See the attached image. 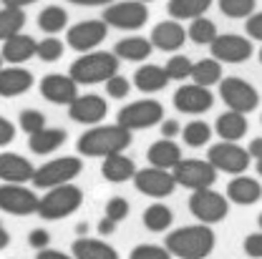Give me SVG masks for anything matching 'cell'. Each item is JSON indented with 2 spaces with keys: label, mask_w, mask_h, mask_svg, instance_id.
I'll return each instance as SVG.
<instances>
[{
  "label": "cell",
  "mask_w": 262,
  "mask_h": 259,
  "mask_svg": "<svg viewBox=\"0 0 262 259\" xmlns=\"http://www.w3.org/2000/svg\"><path fill=\"white\" fill-rule=\"evenodd\" d=\"M146 20H149V8L146 3L139 0H114L103 10V23L119 31H139L146 26Z\"/></svg>",
  "instance_id": "8992f818"
},
{
  "label": "cell",
  "mask_w": 262,
  "mask_h": 259,
  "mask_svg": "<svg viewBox=\"0 0 262 259\" xmlns=\"http://www.w3.org/2000/svg\"><path fill=\"white\" fill-rule=\"evenodd\" d=\"M260 229H262V214H260Z\"/></svg>",
  "instance_id": "6125c7cd"
},
{
  "label": "cell",
  "mask_w": 262,
  "mask_h": 259,
  "mask_svg": "<svg viewBox=\"0 0 262 259\" xmlns=\"http://www.w3.org/2000/svg\"><path fill=\"white\" fill-rule=\"evenodd\" d=\"M101 174H103V179H106V181H111V184H124V181L134 179L136 166H134V161H131L129 156H124V151H121V154L103 156Z\"/></svg>",
  "instance_id": "cb8c5ba5"
},
{
  "label": "cell",
  "mask_w": 262,
  "mask_h": 259,
  "mask_svg": "<svg viewBox=\"0 0 262 259\" xmlns=\"http://www.w3.org/2000/svg\"><path fill=\"white\" fill-rule=\"evenodd\" d=\"M164 70H166L169 81H187L192 73V61L187 56H171L164 65Z\"/></svg>",
  "instance_id": "f35d334b"
},
{
  "label": "cell",
  "mask_w": 262,
  "mask_h": 259,
  "mask_svg": "<svg viewBox=\"0 0 262 259\" xmlns=\"http://www.w3.org/2000/svg\"><path fill=\"white\" fill-rule=\"evenodd\" d=\"M108 113V103L96 93H86V96H76L68 103V116L76 121V124H83V126H96L106 119Z\"/></svg>",
  "instance_id": "2e32d148"
},
{
  "label": "cell",
  "mask_w": 262,
  "mask_h": 259,
  "mask_svg": "<svg viewBox=\"0 0 262 259\" xmlns=\"http://www.w3.org/2000/svg\"><path fill=\"white\" fill-rule=\"evenodd\" d=\"M68 3L83 5V8H96V5H108V3H114V0H68Z\"/></svg>",
  "instance_id": "db71d44e"
},
{
  "label": "cell",
  "mask_w": 262,
  "mask_h": 259,
  "mask_svg": "<svg viewBox=\"0 0 262 259\" xmlns=\"http://www.w3.org/2000/svg\"><path fill=\"white\" fill-rule=\"evenodd\" d=\"M0 68H3V56H0Z\"/></svg>",
  "instance_id": "91938a15"
},
{
  "label": "cell",
  "mask_w": 262,
  "mask_h": 259,
  "mask_svg": "<svg viewBox=\"0 0 262 259\" xmlns=\"http://www.w3.org/2000/svg\"><path fill=\"white\" fill-rule=\"evenodd\" d=\"M8 244H10V234H8V229L0 224V249H5Z\"/></svg>",
  "instance_id": "9f6ffc18"
},
{
  "label": "cell",
  "mask_w": 262,
  "mask_h": 259,
  "mask_svg": "<svg viewBox=\"0 0 262 259\" xmlns=\"http://www.w3.org/2000/svg\"><path fill=\"white\" fill-rule=\"evenodd\" d=\"M26 26V13L23 8H0V40H8L10 35L23 31Z\"/></svg>",
  "instance_id": "836d02e7"
},
{
  "label": "cell",
  "mask_w": 262,
  "mask_h": 259,
  "mask_svg": "<svg viewBox=\"0 0 262 259\" xmlns=\"http://www.w3.org/2000/svg\"><path fill=\"white\" fill-rule=\"evenodd\" d=\"M220 10L227 18H247L255 13V0H220Z\"/></svg>",
  "instance_id": "ab89813d"
},
{
  "label": "cell",
  "mask_w": 262,
  "mask_h": 259,
  "mask_svg": "<svg viewBox=\"0 0 262 259\" xmlns=\"http://www.w3.org/2000/svg\"><path fill=\"white\" fill-rule=\"evenodd\" d=\"M189 211L199 219V224H220L229 211V201L227 196L217 194L212 186L209 189H199V192H192L189 196Z\"/></svg>",
  "instance_id": "9c48e42d"
},
{
  "label": "cell",
  "mask_w": 262,
  "mask_h": 259,
  "mask_svg": "<svg viewBox=\"0 0 262 259\" xmlns=\"http://www.w3.org/2000/svg\"><path fill=\"white\" fill-rule=\"evenodd\" d=\"M73 259H119V252L103 242V239H91V237H81L73 242L71 247Z\"/></svg>",
  "instance_id": "d4e9b609"
},
{
  "label": "cell",
  "mask_w": 262,
  "mask_h": 259,
  "mask_svg": "<svg viewBox=\"0 0 262 259\" xmlns=\"http://www.w3.org/2000/svg\"><path fill=\"white\" fill-rule=\"evenodd\" d=\"M40 96L56 106H68L73 98L78 96V83L71 76H61V73H48L40 81Z\"/></svg>",
  "instance_id": "ac0fdd59"
},
{
  "label": "cell",
  "mask_w": 262,
  "mask_h": 259,
  "mask_svg": "<svg viewBox=\"0 0 262 259\" xmlns=\"http://www.w3.org/2000/svg\"><path fill=\"white\" fill-rule=\"evenodd\" d=\"M66 26H68V13H66L63 8H58V5H48L38 15V28L43 33H48V35L61 33Z\"/></svg>",
  "instance_id": "d6a6232c"
},
{
  "label": "cell",
  "mask_w": 262,
  "mask_h": 259,
  "mask_svg": "<svg viewBox=\"0 0 262 259\" xmlns=\"http://www.w3.org/2000/svg\"><path fill=\"white\" fill-rule=\"evenodd\" d=\"M207 161L212 163L217 171H225V174H245L247 166H250V154L247 149L237 146V141H220L214 146H209L207 151Z\"/></svg>",
  "instance_id": "8fae6325"
},
{
  "label": "cell",
  "mask_w": 262,
  "mask_h": 259,
  "mask_svg": "<svg viewBox=\"0 0 262 259\" xmlns=\"http://www.w3.org/2000/svg\"><path fill=\"white\" fill-rule=\"evenodd\" d=\"M114 231H116V222H114V219L103 217V219L98 222V234H101V237H108V234H114Z\"/></svg>",
  "instance_id": "816d5d0a"
},
{
  "label": "cell",
  "mask_w": 262,
  "mask_h": 259,
  "mask_svg": "<svg viewBox=\"0 0 262 259\" xmlns=\"http://www.w3.org/2000/svg\"><path fill=\"white\" fill-rule=\"evenodd\" d=\"M83 171V161L78 156H61L53 161H46L33 171V186L35 189H53L61 184H71Z\"/></svg>",
  "instance_id": "5b68a950"
},
{
  "label": "cell",
  "mask_w": 262,
  "mask_h": 259,
  "mask_svg": "<svg viewBox=\"0 0 262 259\" xmlns=\"http://www.w3.org/2000/svg\"><path fill=\"white\" fill-rule=\"evenodd\" d=\"M164 119V106L154 98H141L134 101L129 106H124L116 116V124L124 126L126 131H141V129H151L154 124H162Z\"/></svg>",
  "instance_id": "52a82bcc"
},
{
  "label": "cell",
  "mask_w": 262,
  "mask_h": 259,
  "mask_svg": "<svg viewBox=\"0 0 262 259\" xmlns=\"http://www.w3.org/2000/svg\"><path fill=\"white\" fill-rule=\"evenodd\" d=\"M129 259H171L166 252V247H157V244H139L131 249Z\"/></svg>",
  "instance_id": "b9f144b4"
},
{
  "label": "cell",
  "mask_w": 262,
  "mask_h": 259,
  "mask_svg": "<svg viewBox=\"0 0 262 259\" xmlns=\"http://www.w3.org/2000/svg\"><path fill=\"white\" fill-rule=\"evenodd\" d=\"M63 48L66 45L56 35H48V38H43V40L35 43V56L40 61H46V63H53V61H58L63 56Z\"/></svg>",
  "instance_id": "74e56055"
},
{
  "label": "cell",
  "mask_w": 262,
  "mask_h": 259,
  "mask_svg": "<svg viewBox=\"0 0 262 259\" xmlns=\"http://www.w3.org/2000/svg\"><path fill=\"white\" fill-rule=\"evenodd\" d=\"M245 254L252 259H262V231H252L245 239Z\"/></svg>",
  "instance_id": "f6af8a7d"
},
{
  "label": "cell",
  "mask_w": 262,
  "mask_h": 259,
  "mask_svg": "<svg viewBox=\"0 0 262 259\" xmlns=\"http://www.w3.org/2000/svg\"><path fill=\"white\" fill-rule=\"evenodd\" d=\"M66 133L63 129H40L31 133V138H28V149H31L33 154H38V156H46V154H53L56 149H61L66 144Z\"/></svg>",
  "instance_id": "83f0119b"
},
{
  "label": "cell",
  "mask_w": 262,
  "mask_h": 259,
  "mask_svg": "<svg viewBox=\"0 0 262 259\" xmlns=\"http://www.w3.org/2000/svg\"><path fill=\"white\" fill-rule=\"evenodd\" d=\"M114 56L116 58H124L131 63H139V61H146L151 56V40L149 38H141V35H131L116 43L114 48Z\"/></svg>",
  "instance_id": "f1b7e54d"
},
{
  "label": "cell",
  "mask_w": 262,
  "mask_h": 259,
  "mask_svg": "<svg viewBox=\"0 0 262 259\" xmlns=\"http://www.w3.org/2000/svg\"><path fill=\"white\" fill-rule=\"evenodd\" d=\"M139 3H151V0H139Z\"/></svg>",
  "instance_id": "680465c9"
},
{
  "label": "cell",
  "mask_w": 262,
  "mask_h": 259,
  "mask_svg": "<svg viewBox=\"0 0 262 259\" xmlns=\"http://www.w3.org/2000/svg\"><path fill=\"white\" fill-rule=\"evenodd\" d=\"M15 138V126L13 121H8L5 116H0V146H8Z\"/></svg>",
  "instance_id": "c3c4849f"
},
{
  "label": "cell",
  "mask_w": 262,
  "mask_h": 259,
  "mask_svg": "<svg viewBox=\"0 0 262 259\" xmlns=\"http://www.w3.org/2000/svg\"><path fill=\"white\" fill-rule=\"evenodd\" d=\"M33 88V73L20 68V65H10V68H0V96L13 98L20 96Z\"/></svg>",
  "instance_id": "44dd1931"
},
{
  "label": "cell",
  "mask_w": 262,
  "mask_h": 259,
  "mask_svg": "<svg viewBox=\"0 0 262 259\" xmlns=\"http://www.w3.org/2000/svg\"><path fill=\"white\" fill-rule=\"evenodd\" d=\"M247 154H250V159H262V138H252L250 141Z\"/></svg>",
  "instance_id": "f5cc1de1"
},
{
  "label": "cell",
  "mask_w": 262,
  "mask_h": 259,
  "mask_svg": "<svg viewBox=\"0 0 262 259\" xmlns=\"http://www.w3.org/2000/svg\"><path fill=\"white\" fill-rule=\"evenodd\" d=\"M106 35H108V26L103 20H81L68 28L66 43L78 53H89L106 40Z\"/></svg>",
  "instance_id": "4fadbf2b"
},
{
  "label": "cell",
  "mask_w": 262,
  "mask_h": 259,
  "mask_svg": "<svg viewBox=\"0 0 262 259\" xmlns=\"http://www.w3.org/2000/svg\"><path fill=\"white\" fill-rule=\"evenodd\" d=\"M103 83H106V93H108L111 98H126L129 96V91H131V83L124 78V76H119V73L111 76V78L103 81Z\"/></svg>",
  "instance_id": "ee69618b"
},
{
  "label": "cell",
  "mask_w": 262,
  "mask_h": 259,
  "mask_svg": "<svg viewBox=\"0 0 262 259\" xmlns=\"http://www.w3.org/2000/svg\"><path fill=\"white\" fill-rule=\"evenodd\" d=\"M129 201L126 199H121V196H114V199H108V204H106V217L108 219H114L116 224L121 222V219H126L129 217Z\"/></svg>",
  "instance_id": "7bdbcfd3"
},
{
  "label": "cell",
  "mask_w": 262,
  "mask_h": 259,
  "mask_svg": "<svg viewBox=\"0 0 262 259\" xmlns=\"http://www.w3.org/2000/svg\"><path fill=\"white\" fill-rule=\"evenodd\" d=\"M33 3H38V0H3L5 8H26V5H33Z\"/></svg>",
  "instance_id": "11a10c76"
},
{
  "label": "cell",
  "mask_w": 262,
  "mask_h": 259,
  "mask_svg": "<svg viewBox=\"0 0 262 259\" xmlns=\"http://www.w3.org/2000/svg\"><path fill=\"white\" fill-rule=\"evenodd\" d=\"M214 0H169L166 10L174 20H194L212 8Z\"/></svg>",
  "instance_id": "4dcf8cb0"
},
{
  "label": "cell",
  "mask_w": 262,
  "mask_h": 259,
  "mask_svg": "<svg viewBox=\"0 0 262 259\" xmlns=\"http://www.w3.org/2000/svg\"><path fill=\"white\" fill-rule=\"evenodd\" d=\"M209 48H212L214 61H220V63H245L252 56V40L242 38V35H234V33L217 35L209 43Z\"/></svg>",
  "instance_id": "5bb4252c"
},
{
  "label": "cell",
  "mask_w": 262,
  "mask_h": 259,
  "mask_svg": "<svg viewBox=\"0 0 262 259\" xmlns=\"http://www.w3.org/2000/svg\"><path fill=\"white\" fill-rule=\"evenodd\" d=\"M245 31H247L250 38L262 40V13H252V15H247V26H245Z\"/></svg>",
  "instance_id": "7dc6e473"
},
{
  "label": "cell",
  "mask_w": 262,
  "mask_h": 259,
  "mask_svg": "<svg viewBox=\"0 0 262 259\" xmlns=\"http://www.w3.org/2000/svg\"><path fill=\"white\" fill-rule=\"evenodd\" d=\"M28 244H31L33 249H46L48 244H51V234L46 231V229H33L31 234H28Z\"/></svg>",
  "instance_id": "bcb514c9"
},
{
  "label": "cell",
  "mask_w": 262,
  "mask_h": 259,
  "mask_svg": "<svg viewBox=\"0 0 262 259\" xmlns=\"http://www.w3.org/2000/svg\"><path fill=\"white\" fill-rule=\"evenodd\" d=\"M182 138H184V144L187 146H204V144H209V138H212V126L207 124V121H189L184 129H182Z\"/></svg>",
  "instance_id": "8d00e7d4"
},
{
  "label": "cell",
  "mask_w": 262,
  "mask_h": 259,
  "mask_svg": "<svg viewBox=\"0 0 262 259\" xmlns=\"http://www.w3.org/2000/svg\"><path fill=\"white\" fill-rule=\"evenodd\" d=\"M81 204H83V192L71 181V184H61V186L46 189V196L38 199L35 214H38L40 219L56 222V219H66V217H71L73 211H78Z\"/></svg>",
  "instance_id": "277c9868"
},
{
  "label": "cell",
  "mask_w": 262,
  "mask_h": 259,
  "mask_svg": "<svg viewBox=\"0 0 262 259\" xmlns=\"http://www.w3.org/2000/svg\"><path fill=\"white\" fill-rule=\"evenodd\" d=\"M255 169H257V174L262 176V159H255Z\"/></svg>",
  "instance_id": "6f0895ef"
},
{
  "label": "cell",
  "mask_w": 262,
  "mask_h": 259,
  "mask_svg": "<svg viewBox=\"0 0 262 259\" xmlns=\"http://www.w3.org/2000/svg\"><path fill=\"white\" fill-rule=\"evenodd\" d=\"M189 78L194 81L196 86L209 88V86H214V83L222 81V63L214 61V58H204V61H199V63H192Z\"/></svg>",
  "instance_id": "1f68e13d"
},
{
  "label": "cell",
  "mask_w": 262,
  "mask_h": 259,
  "mask_svg": "<svg viewBox=\"0 0 262 259\" xmlns=\"http://www.w3.org/2000/svg\"><path fill=\"white\" fill-rule=\"evenodd\" d=\"M35 259H73V254H66V252H58V249H40Z\"/></svg>",
  "instance_id": "f907efd6"
},
{
  "label": "cell",
  "mask_w": 262,
  "mask_h": 259,
  "mask_svg": "<svg viewBox=\"0 0 262 259\" xmlns=\"http://www.w3.org/2000/svg\"><path fill=\"white\" fill-rule=\"evenodd\" d=\"M35 43H38V40H33L31 35L15 33V35H10L8 40H3L0 56H3V61H8L10 65H20L35 56Z\"/></svg>",
  "instance_id": "603a6c76"
},
{
  "label": "cell",
  "mask_w": 262,
  "mask_h": 259,
  "mask_svg": "<svg viewBox=\"0 0 262 259\" xmlns=\"http://www.w3.org/2000/svg\"><path fill=\"white\" fill-rule=\"evenodd\" d=\"M151 48H159V51H166V53H174L184 45L187 40V31L177 23V20H164V23H157L154 31H151Z\"/></svg>",
  "instance_id": "ffe728a7"
},
{
  "label": "cell",
  "mask_w": 262,
  "mask_h": 259,
  "mask_svg": "<svg viewBox=\"0 0 262 259\" xmlns=\"http://www.w3.org/2000/svg\"><path fill=\"white\" fill-rule=\"evenodd\" d=\"M227 201H234L239 206H250V204H257L262 199V184L255 181L252 176H234L227 184Z\"/></svg>",
  "instance_id": "7402d4cb"
},
{
  "label": "cell",
  "mask_w": 262,
  "mask_h": 259,
  "mask_svg": "<svg viewBox=\"0 0 262 259\" xmlns=\"http://www.w3.org/2000/svg\"><path fill=\"white\" fill-rule=\"evenodd\" d=\"M131 146V131H126L119 124L111 126H91L86 133H81L78 138V154L81 156H111V154H121Z\"/></svg>",
  "instance_id": "6da1fadb"
},
{
  "label": "cell",
  "mask_w": 262,
  "mask_h": 259,
  "mask_svg": "<svg viewBox=\"0 0 262 259\" xmlns=\"http://www.w3.org/2000/svg\"><path fill=\"white\" fill-rule=\"evenodd\" d=\"M220 96L227 103L229 111L237 113H250L260 106V93L252 83H247L245 78H222L220 81Z\"/></svg>",
  "instance_id": "30bf717a"
},
{
  "label": "cell",
  "mask_w": 262,
  "mask_h": 259,
  "mask_svg": "<svg viewBox=\"0 0 262 259\" xmlns=\"http://www.w3.org/2000/svg\"><path fill=\"white\" fill-rule=\"evenodd\" d=\"M33 163L13 151L0 154V181L3 184H28L33 179Z\"/></svg>",
  "instance_id": "d6986e66"
},
{
  "label": "cell",
  "mask_w": 262,
  "mask_h": 259,
  "mask_svg": "<svg viewBox=\"0 0 262 259\" xmlns=\"http://www.w3.org/2000/svg\"><path fill=\"white\" fill-rule=\"evenodd\" d=\"M20 129L26 131L28 136L35 133V131L46 129V116H43L40 111H35V108H26V111H20Z\"/></svg>",
  "instance_id": "60d3db41"
},
{
  "label": "cell",
  "mask_w": 262,
  "mask_h": 259,
  "mask_svg": "<svg viewBox=\"0 0 262 259\" xmlns=\"http://www.w3.org/2000/svg\"><path fill=\"white\" fill-rule=\"evenodd\" d=\"M179 131H182V126H179L174 119H169V121H164V119H162V136H164V138H174Z\"/></svg>",
  "instance_id": "681fc988"
},
{
  "label": "cell",
  "mask_w": 262,
  "mask_h": 259,
  "mask_svg": "<svg viewBox=\"0 0 262 259\" xmlns=\"http://www.w3.org/2000/svg\"><path fill=\"white\" fill-rule=\"evenodd\" d=\"M146 159L149 166H157V169H174L177 161L182 159V149L171 141V138H159L149 146L146 151Z\"/></svg>",
  "instance_id": "4316f807"
},
{
  "label": "cell",
  "mask_w": 262,
  "mask_h": 259,
  "mask_svg": "<svg viewBox=\"0 0 262 259\" xmlns=\"http://www.w3.org/2000/svg\"><path fill=\"white\" fill-rule=\"evenodd\" d=\"M214 249V231L207 224L179 227L166 237V252L179 259H204Z\"/></svg>",
  "instance_id": "7a4b0ae2"
},
{
  "label": "cell",
  "mask_w": 262,
  "mask_h": 259,
  "mask_svg": "<svg viewBox=\"0 0 262 259\" xmlns=\"http://www.w3.org/2000/svg\"><path fill=\"white\" fill-rule=\"evenodd\" d=\"M119 73V58L108 51H89L86 56L76 58L68 76L78 83V86H94V83H103L111 76Z\"/></svg>",
  "instance_id": "3957f363"
},
{
  "label": "cell",
  "mask_w": 262,
  "mask_h": 259,
  "mask_svg": "<svg viewBox=\"0 0 262 259\" xmlns=\"http://www.w3.org/2000/svg\"><path fill=\"white\" fill-rule=\"evenodd\" d=\"M214 103V96L209 88L204 86H196V83H187L182 86L177 93H174V108L182 111V113H204L209 111Z\"/></svg>",
  "instance_id": "e0dca14e"
},
{
  "label": "cell",
  "mask_w": 262,
  "mask_h": 259,
  "mask_svg": "<svg viewBox=\"0 0 262 259\" xmlns=\"http://www.w3.org/2000/svg\"><path fill=\"white\" fill-rule=\"evenodd\" d=\"M174 222V214L166 204H151L144 211V227L149 231H166Z\"/></svg>",
  "instance_id": "e575fe53"
},
{
  "label": "cell",
  "mask_w": 262,
  "mask_h": 259,
  "mask_svg": "<svg viewBox=\"0 0 262 259\" xmlns=\"http://www.w3.org/2000/svg\"><path fill=\"white\" fill-rule=\"evenodd\" d=\"M214 131L222 141H239L245 133H247V119L245 113H237V111H227L217 119Z\"/></svg>",
  "instance_id": "f546056e"
},
{
  "label": "cell",
  "mask_w": 262,
  "mask_h": 259,
  "mask_svg": "<svg viewBox=\"0 0 262 259\" xmlns=\"http://www.w3.org/2000/svg\"><path fill=\"white\" fill-rule=\"evenodd\" d=\"M134 184L141 194L154 196V199H162L169 196L174 192V176L169 169H157V166H146V169H139L134 174Z\"/></svg>",
  "instance_id": "9a60e30c"
},
{
  "label": "cell",
  "mask_w": 262,
  "mask_h": 259,
  "mask_svg": "<svg viewBox=\"0 0 262 259\" xmlns=\"http://www.w3.org/2000/svg\"><path fill=\"white\" fill-rule=\"evenodd\" d=\"M174 184L189 189V192H199V189H209L217 181V169L204 159H179L174 171Z\"/></svg>",
  "instance_id": "ba28073f"
},
{
  "label": "cell",
  "mask_w": 262,
  "mask_h": 259,
  "mask_svg": "<svg viewBox=\"0 0 262 259\" xmlns=\"http://www.w3.org/2000/svg\"><path fill=\"white\" fill-rule=\"evenodd\" d=\"M134 86L141 91V93H157V91H164L169 86V76L162 65H141L136 73H134Z\"/></svg>",
  "instance_id": "484cf974"
},
{
  "label": "cell",
  "mask_w": 262,
  "mask_h": 259,
  "mask_svg": "<svg viewBox=\"0 0 262 259\" xmlns=\"http://www.w3.org/2000/svg\"><path fill=\"white\" fill-rule=\"evenodd\" d=\"M38 209V196L26 184H0V211L28 217Z\"/></svg>",
  "instance_id": "7c38bea8"
},
{
  "label": "cell",
  "mask_w": 262,
  "mask_h": 259,
  "mask_svg": "<svg viewBox=\"0 0 262 259\" xmlns=\"http://www.w3.org/2000/svg\"><path fill=\"white\" fill-rule=\"evenodd\" d=\"M187 38H192L196 45H209V43L217 38V26H214L209 18L199 15V18L192 20V26H189V31H187Z\"/></svg>",
  "instance_id": "d590c367"
},
{
  "label": "cell",
  "mask_w": 262,
  "mask_h": 259,
  "mask_svg": "<svg viewBox=\"0 0 262 259\" xmlns=\"http://www.w3.org/2000/svg\"><path fill=\"white\" fill-rule=\"evenodd\" d=\"M260 63H262V48H260Z\"/></svg>",
  "instance_id": "94428289"
}]
</instances>
